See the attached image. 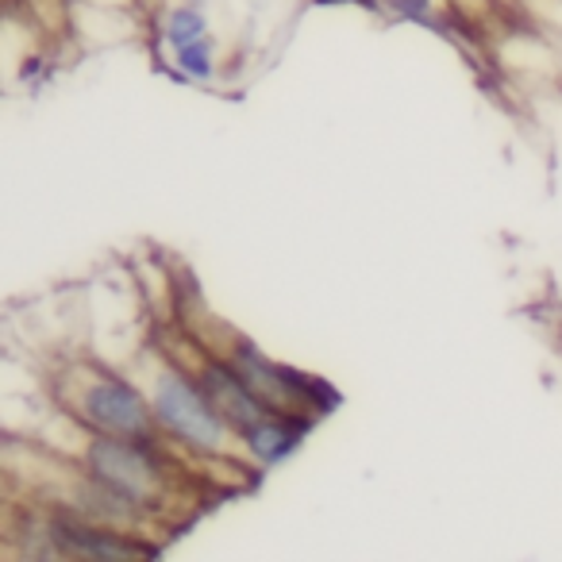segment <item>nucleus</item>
<instances>
[{"label": "nucleus", "mask_w": 562, "mask_h": 562, "mask_svg": "<svg viewBox=\"0 0 562 562\" xmlns=\"http://www.w3.org/2000/svg\"><path fill=\"white\" fill-rule=\"evenodd\" d=\"M50 401L78 416L97 436L139 439V443L162 439L139 378L101 355H70L58 362L50 370Z\"/></svg>", "instance_id": "1"}, {"label": "nucleus", "mask_w": 562, "mask_h": 562, "mask_svg": "<svg viewBox=\"0 0 562 562\" xmlns=\"http://www.w3.org/2000/svg\"><path fill=\"white\" fill-rule=\"evenodd\" d=\"M127 370H132L143 390H147L155 420L170 443L186 447V451H193V454H243L239 431L220 416V408L212 405L209 390H204V382L193 370L166 359L150 339H147V347L127 362Z\"/></svg>", "instance_id": "2"}, {"label": "nucleus", "mask_w": 562, "mask_h": 562, "mask_svg": "<svg viewBox=\"0 0 562 562\" xmlns=\"http://www.w3.org/2000/svg\"><path fill=\"white\" fill-rule=\"evenodd\" d=\"M227 362L243 374V382L250 385L258 401H262L270 413L285 416H305V420H321L336 408L339 393L328 382H321L316 374H305L297 367H285V362L270 359V355L258 351L250 339H235V347L227 351Z\"/></svg>", "instance_id": "3"}, {"label": "nucleus", "mask_w": 562, "mask_h": 562, "mask_svg": "<svg viewBox=\"0 0 562 562\" xmlns=\"http://www.w3.org/2000/svg\"><path fill=\"white\" fill-rule=\"evenodd\" d=\"M485 47H490L493 70L513 81L516 89H528V93H559L562 89L559 43L539 27L524 24L516 12L485 40Z\"/></svg>", "instance_id": "4"}, {"label": "nucleus", "mask_w": 562, "mask_h": 562, "mask_svg": "<svg viewBox=\"0 0 562 562\" xmlns=\"http://www.w3.org/2000/svg\"><path fill=\"white\" fill-rule=\"evenodd\" d=\"M316 420H305V416H285V413H266L258 424H250L247 431H239V447L243 459L255 470H273L281 462H290L293 454L301 451V443L308 439Z\"/></svg>", "instance_id": "5"}, {"label": "nucleus", "mask_w": 562, "mask_h": 562, "mask_svg": "<svg viewBox=\"0 0 562 562\" xmlns=\"http://www.w3.org/2000/svg\"><path fill=\"white\" fill-rule=\"evenodd\" d=\"M204 382V390H209L212 405L220 408V416H224L227 424H232L235 431H247L250 424L262 420L270 408L262 405V401L250 393V385L243 382V374L232 367L227 359H220V355H212L209 362L201 367V374H196Z\"/></svg>", "instance_id": "6"}, {"label": "nucleus", "mask_w": 562, "mask_h": 562, "mask_svg": "<svg viewBox=\"0 0 562 562\" xmlns=\"http://www.w3.org/2000/svg\"><path fill=\"white\" fill-rule=\"evenodd\" d=\"M143 35V12L127 9H101V4H81L74 0V32L70 40L81 50H109L120 43H135Z\"/></svg>", "instance_id": "7"}, {"label": "nucleus", "mask_w": 562, "mask_h": 562, "mask_svg": "<svg viewBox=\"0 0 562 562\" xmlns=\"http://www.w3.org/2000/svg\"><path fill=\"white\" fill-rule=\"evenodd\" d=\"M155 24H158V43H162V50L189 47V43L209 40L212 35V20H209V12H204L201 0H181V4L166 9Z\"/></svg>", "instance_id": "8"}, {"label": "nucleus", "mask_w": 562, "mask_h": 562, "mask_svg": "<svg viewBox=\"0 0 562 562\" xmlns=\"http://www.w3.org/2000/svg\"><path fill=\"white\" fill-rule=\"evenodd\" d=\"M166 63L170 70L178 74L181 81H193V86H212L216 81V70H220V50H216V40H196L189 47H178V50H166Z\"/></svg>", "instance_id": "9"}, {"label": "nucleus", "mask_w": 562, "mask_h": 562, "mask_svg": "<svg viewBox=\"0 0 562 562\" xmlns=\"http://www.w3.org/2000/svg\"><path fill=\"white\" fill-rule=\"evenodd\" d=\"M390 16L405 20V24L416 27H447L451 20V4L447 0H378Z\"/></svg>", "instance_id": "10"}, {"label": "nucleus", "mask_w": 562, "mask_h": 562, "mask_svg": "<svg viewBox=\"0 0 562 562\" xmlns=\"http://www.w3.org/2000/svg\"><path fill=\"white\" fill-rule=\"evenodd\" d=\"M81 4H101V9H127V12H143V16H147L150 0H81Z\"/></svg>", "instance_id": "11"}, {"label": "nucleus", "mask_w": 562, "mask_h": 562, "mask_svg": "<svg viewBox=\"0 0 562 562\" xmlns=\"http://www.w3.org/2000/svg\"><path fill=\"white\" fill-rule=\"evenodd\" d=\"M497 4H501L505 12H516V9H520V0H497Z\"/></svg>", "instance_id": "12"}]
</instances>
